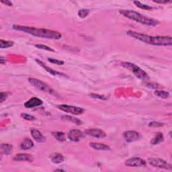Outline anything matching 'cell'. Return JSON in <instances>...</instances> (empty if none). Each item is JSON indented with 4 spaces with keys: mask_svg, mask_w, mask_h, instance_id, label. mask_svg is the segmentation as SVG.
Wrapping results in <instances>:
<instances>
[{
    "mask_svg": "<svg viewBox=\"0 0 172 172\" xmlns=\"http://www.w3.org/2000/svg\"><path fill=\"white\" fill-rule=\"evenodd\" d=\"M121 65L125 68L130 70L137 78L143 79V80H146V79H149L147 73L136 65L129 62H122L121 63Z\"/></svg>",
    "mask_w": 172,
    "mask_h": 172,
    "instance_id": "277c9868",
    "label": "cell"
},
{
    "mask_svg": "<svg viewBox=\"0 0 172 172\" xmlns=\"http://www.w3.org/2000/svg\"><path fill=\"white\" fill-rule=\"evenodd\" d=\"M14 44V43L13 41L4 40L3 39L0 40V48H1V49H7V48L13 46Z\"/></svg>",
    "mask_w": 172,
    "mask_h": 172,
    "instance_id": "44dd1931",
    "label": "cell"
},
{
    "mask_svg": "<svg viewBox=\"0 0 172 172\" xmlns=\"http://www.w3.org/2000/svg\"><path fill=\"white\" fill-rule=\"evenodd\" d=\"M120 13L125 17L130 19V20L138 22V23L146 25V26H155L159 24V21L154 20L153 18L146 17L141 14L139 13V12L133 10L122 9V10H120Z\"/></svg>",
    "mask_w": 172,
    "mask_h": 172,
    "instance_id": "3957f363",
    "label": "cell"
},
{
    "mask_svg": "<svg viewBox=\"0 0 172 172\" xmlns=\"http://www.w3.org/2000/svg\"><path fill=\"white\" fill-rule=\"evenodd\" d=\"M34 146V143L30 139H24V141L21 143L20 148L23 150H28Z\"/></svg>",
    "mask_w": 172,
    "mask_h": 172,
    "instance_id": "e0dca14e",
    "label": "cell"
},
{
    "mask_svg": "<svg viewBox=\"0 0 172 172\" xmlns=\"http://www.w3.org/2000/svg\"><path fill=\"white\" fill-rule=\"evenodd\" d=\"M58 108L59 110L63 111V112L74 114V115H79V114H81L84 112V110L81 108L69 106V105H67V104L59 105L58 106Z\"/></svg>",
    "mask_w": 172,
    "mask_h": 172,
    "instance_id": "52a82bcc",
    "label": "cell"
},
{
    "mask_svg": "<svg viewBox=\"0 0 172 172\" xmlns=\"http://www.w3.org/2000/svg\"><path fill=\"white\" fill-rule=\"evenodd\" d=\"M67 137L69 140L73 142H79L84 137V133L81 130L77 129H73L68 132Z\"/></svg>",
    "mask_w": 172,
    "mask_h": 172,
    "instance_id": "9c48e42d",
    "label": "cell"
},
{
    "mask_svg": "<svg viewBox=\"0 0 172 172\" xmlns=\"http://www.w3.org/2000/svg\"><path fill=\"white\" fill-rule=\"evenodd\" d=\"M2 3L4 4H5L8 6H12V3L9 1H4V2H2Z\"/></svg>",
    "mask_w": 172,
    "mask_h": 172,
    "instance_id": "d590c367",
    "label": "cell"
},
{
    "mask_svg": "<svg viewBox=\"0 0 172 172\" xmlns=\"http://www.w3.org/2000/svg\"><path fill=\"white\" fill-rule=\"evenodd\" d=\"M53 135L55 136V138L57 140V141H60V142H64L65 141V134L62 132H53Z\"/></svg>",
    "mask_w": 172,
    "mask_h": 172,
    "instance_id": "7402d4cb",
    "label": "cell"
},
{
    "mask_svg": "<svg viewBox=\"0 0 172 172\" xmlns=\"http://www.w3.org/2000/svg\"><path fill=\"white\" fill-rule=\"evenodd\" d=\"M90 145L91 147L95 149L97 151H109L110 150V148L109 146L106 145L101 144L99 143H90Z\"/></svg>",
    "mask_w": 172,
    "mask_h": 172,
    "instance_id": "2e32d148",
    "label": "cell"
},
{
    "mask_svg": "<svg viewBox=\"0 0 172 172\" xmlns=\"http://www.w3.org/2000/svg\"><path fill=\"white\" fill-rule=\"evenodd\" d=\"M28 82H29L32 85L34 86V88H37L38 90H39L40 91L44 92H47V93H49L50 94H53V95L55 93V91H54L49 85L46 84V83L39 80V79L35 78H29L28 79Z\"/></svg>",
    "mask_w": 172,
    "mask_h": 172,
    "instance_id": "5b68a950",
    "label": "cell"
},
{
    "mask_svg": "<svg viewBox=\"0 0 172 172\" xmlns=\"http://www.w3.org/2000/svg\"><path fill=\"white\" fill-rule=\"evenodd\" d=\"M154 94L157 95V97L163 98V99H166V98L170 97V94L167 91H162V90H156L154 92Z\"/></svg>",
    "mask_w": 172,
    "mask_h": 172,
    "instance_id": "603a6c76",
    "label": "cell"
},
{
    "mask_svg": "<svg viewBox=\"0 0 172 172\" xmlns=\"http://www.w3.org/2000/svg\"><path fill=\"white\" fill-rule=\"evenodd\" d=\"M146 85H147V87H149V88H156V89H157V88H160V86H157L158 85L157 84H154L153 85L152 84H150V83H149V84H146Z\"/></svg>",
    "mask_w": 172,
    "mask_h": 172,
    "instance_id": "d6a6232c",
    "label": "cell"
},
{
    "mask_svg": "<svg viewBox=\"0 0 172 172\" xmlns=\"http://www.w3.org/2000/svg\"><path fill=\"white\" fill-rule=\"evenodd\" d=\"M36 48L39 49H43V50H46L47 51H50V52H55V50H54L52 48H50L49 46H47L46 45H43V44H36L35 45Z\"/></svg>",
    "mask_w": 172,
    "mask_h": 172,
    "instance_id": "4316f807",
    "label": "cell"
},
{
    "mask_svg": "<svg viewBox=\"0 0 172 172\" xmlns=\"http://www.w3.org/2000/svg\"><path fill=\"white\" fill-rule=\"evenodd\" d=\"M13 150V146L9 144H2L1 145V151L3 154L9 155Z\"/></svg>",
    "mask_w": 172,
    "mask_h": 172,
    "instance_id": "ffe728a7",
    "label": "cell"
},
{
    "mask_svg": "<svg viewBox=\"0 0 172 172\" xmlns=\"http://www.w3.org/2000/svg\"><path fill=\"white\" fill-rule=\"evenodd\" d=\"M153 2L157 3V4H167V3L171 2V1H167V0H165V1H161V0H153Z\"/></svg>",
    "mask_w": 172,
    "mask_h": 172,
    "instance_id": "836d02e7",
    "label": "cell"
},
{
    "mask_svg": "<svg viewBox=\"0 0 172 172\" xmlns=\"http://www.w3.org/2000/svg\"><path fill=\"white\" fill-rule=\"evenodd\" d=\"M35 60H36L38 64H39L40 66L42 67L43 68H44L47 72H49L50 74H51L52 75H54V76H61V77H67V75L64 74V73H63L57 71H55V70H53V69L49 67L46 66L45 64H44V63H43L42 61H41V60H40L39 59H35Z\"/></svg>",
    "mask_w": 172,
    "mask_h": 172,
    "instance_id": "7c38bea8",
    "label": "cell"
},
{
    "mask_svg": "<svg viewBox=\"0 0 172 172\" xmlns=\"http://www.w3.org/2000/svg\"><path fill=\"white\" fill-rule=\"evenodd\" d=\"M90 14V10L88 9H81L78 12V15L81 18H85Z\"/></svg>",
    "mask_w": 172,
    "mask_h": 172,
    "instance_id": "484cf974",
    "label": "cell"
},
{
    "mask_svg": "<svg viewBox=\"0 0 172 172\" xmlns=\"http://www.w3.org/2000/svg\"><path fill=\"white\" fill-rule=\"evenodd\" d=\"M14 160L15 161H33V157L28 153H18L15 155L14 157Z\"/></svg>",
    "mask_w": 172,
    "mask_h": 172,
    "instance_id": "9a60e30c",
    "label": "cell"
},
{
    "mask_svg": "<svg viewBox=\"0 0 172 172\" xmlns=\"http://www.w3.org/2000/svg\"><path fill=\"white\" fill-rule=\"evenodd\" d=\"M134 4H135L136 5V7H138V8L143 9H145V10H149V9H153V8L151 7V6H149L148 5L143 4H142L141 2H138V1L134 2Z\"/></svg>",
    "mask_w": 172,
    "mask_h": 172,
    "instance_id": "d4e9b609",
    "label": "cell"
},
{
    "mask_svg": "<svg viewBox=\"0 0 172 172\" xmlns=\"http://www.w3.org/2000/svg\"><path fill=\"white\" fill-rule=\"evenodd\" d=\"M126 34L134 39L151 45L167 46H171L172 44L171 36H153L134 31H127Z\"/></svg>",
    "mask_w": 172,
    "mask_h": 172,
    "instance_id": "7a4b0ae2",
    "label": "cell"
},
{
    "mask_svg": "<svg viewBox=\"0 0 172 172\" xmlns=\"http://www.w3.org/2000/svg\"><path fill=\"white\" fill-rule=\"evenodd\" d=\"M163 141H164V136L163 135V134L161 132H157L155 134L154 137L152 139L151 141V144L153 145H158L160 144V143L163 142Z\"/></svg>",
    "mask_w": 172,
    "mask_h": 172,
    "instance_id": "ac0fdd59",
    "label": "cell"
},
{
    "mask_svg": "<svg viewBox=\"0 0 172 172\" xmlns=\"http://www.w3.org/2000/svg\"><path fill=\"white\" fill-rule=\"evenodd\" d=\"M55 171H64L65 170H56Z\"/></svg>",
    "mask_w": 172,
    "mask_h": 172,
    "instance_id": "8d00e7d4",
    "label": "cell"
},
{
    "mask_svg": "<svg viewBox=\"0 0 172 172\" xmlns=\"http://www.w3.org/2000/svg\"><path fill=\"white\" fill-rule=\"evenodd\" d=\"M48 60L51 63H54V64L57 65H63L64 64V61L63 60H60L58 59H52V58H48Z\"/></svg>",
    "mask_w": 172,
    "mask_h": 172,
    "instance_id": "83f0119b",
    "label": "cell"
},
{
    "mask_svg": "<svg viewBox=\"0 0 172 172\" xmlns=\"http://www.w3.org/2000/svg\"><path fill=\"white\" fill-rule=\"evenodd\" d=\"M21 116L25 120H30V121H33V120H36V118H35L34 116H32L30 115V114H28L26 113H23L21 114Z\"/></svg>",
    "mask_w": 172,
    "mask_h": 172,
    "instance_id": "f1b7e54d",
    "label": "cell"
},
{
    "mask_svg": "<svg viewBox=\"0 0 172 172\" xmlns=\"http://www.w3.org/2000/svg\"><path fill=\"white\" fill-rule=\"evenodd\" d=\"M43 104V101L38 98H32L30 100L24 103V106L27 108H33L36 106H41Z\"/></svg>",
    "mask_w": 172,
    "mask_h": 172,
    "instance_id": "5bb4252c",
    "label": "cell"
},
{
    "mask_svg": "<svg viewBox=\"0 0 172 172\" xmlns=\"http://www.w3.org/2000/svg\"><path fill=\"white\" fill-rule=\"evenodd\" d=\"M124 138L126 140V142L132 143L138 141L140 139V134L134 130H127L123 134Z\"/></svg>",
    "mask_w": 172,
    "mask_h": 172,
    "instance_id": "8fae6325",
    "label": "cell"
},
{
    "mask_svg": "<svg viewBox=\"0 0 172 172\" xmlns=\"http://www.w3.org/2000/svg\"><path fill=\"white\" fill-rule=\"evenodd\" d=\"M149 163L153 167L164 169V170H172V165L167 163L166 161L160 158H149L148 159Z\"/></svg>",
    "mask_w": 172,
    "mask_h": 172,
    "instance_id": "8992f818",
    "label": "cell"
},
{
    "mask_svg": "<svg viewBox=\"0 0 172 172\" xmlns=\"http://www.w3.org/2000/svg\"><path fill=\"white\" fill-rule=\"evenodd\" d=\"M8 97V93L5 92H1L0 94V100H1V102H4V101L6 100V98Z\"/></svg>",
    "mask_w": 172,
    "mask_h": 172,
    "instance_id": "f546056e",
    "label": "cell"
},
{
    "mask_svg": "<svg viewBox=\"0 0 172 172\" xmlns=\"http://www.w3.org/2000/svg\"><path fill=\"white\" fill-rule=\"evenodd\" d=\"M125 165L129 167H145L146 165V162L141 158L139 157H132L130 158L125 161Z\"/></svg>",
    "mask_w": 172,
    "mask_h": 172,
    "instance_id": "ba28073f",
    "label": "cell"
},
{
    "mask_svg": "<svg viewBox=\"0 0 172 172\" xmlns=\"http://www.w3.org/2000/svg\"><path fill=\"white\" fill-rule=\"evenodd\" d=\"M90 95L92 98H98V99H100V100H106V99H107V98L104 96V95H98V94H90Z\"/></svg>",
    "mask_w": 172,
    "mask_h": 172,
    "instance_id": "4dcf8cb0",
    "label": "cell"
},
{
    "mask_svg": "<svg viewBox=\"0 0 172 172\" xmlns=\"http://www.w3.org/2000/svg\"><path fill=\"white\" fill-rule=\"evenodd\" d=\"M62 118H63V119L67 120L70 121V122H72L73 123H75L77 125H81V121L77 119H75V118H74V117H72V116H62Z\"/></svg>",
    "mask_w": 172,
    "mask_h": 172,
    "instance_id": "cb8c5ba5",
    "label": "cell"
},
{
    "mask_svg": "<svg viewBox=\"0 0 172 172\" xmlns=\"http://www.w3.org/2000/svg\"><path fill=\"white\" fill-rule=\"evenodd\" d=\"M50 159H51V161L53 163H56V164L61 163L65 160V158L64 157H63V155L62 154L59 153H56L52 155L51 158Z\"/></svg>",
    "mask_w": 172,
    "mask_h": 172,
    "instance_id": "d6986e66",
    "label": "cell"
},
{
    "mask_svg": "<svg viewBox=\"0 0 172 172\" xmlns=\"http://www.w3.org/2000/svg\"><path fill=\"white\" fill-rule=\"evenodd\" d=\"M149 126H163V124L159 123V122H150L149 125Z\"/></svg>",
    "mask_w": 172,
    "mask_h": 172,
    "instance_id": "1f68e13d",
    "label": "cell"
},
{
    "mask_svg": "<svg viewBox=\"0 0 172 172\" xmlns=\"http://www.w3.org/2000/svg\"><path fill=\"white\" fill-rule=\"evenodd\" d=\"M5 62H6V60H5V57H4L3 56H2L1 57H0V63H1L2 65L5 64Z\"/></svg>",
    "mask_w": 172,
    "mask_h": 172,
    "instance_id": "e575fe53",
    "label": "cell"
},
{
    "mask_svg": "<svg viewBox=\"0 0 172 172\" xmlns=\"http://www.w3.org/2000/svg\"><path fill=\"white\" fill-rule=\"evenodd\" d=\"M85 133L88 136H93L95 138L98 139H104L106 136V134L102 130L99 129H90L86 130Z\"/></svg>",
    "mask_w": 172,
    "mask_h": 172,
    "instance_id": "30bf717a",
    "label": "cell"
},
{
    "mask_svg": "<svg viewBox=\"0 0 172 172\" xmlns=\"http://www.w3.org/2000/svg\"><path fill=\"white\" fill-rule=\"evenodd\" d=\"M12 28L14 30L24 32L25 33L33 35L34 36L43 38V39L59 40L62 36L61 34L59 32L49 29H44V28H36L30 26H19V25H14Z\"/></svg>",
    "mask_w": 172,
    "mask_h": 172,
    "instance_id": "6da1fadb",
    "label": "cell"
},
{
    "mask_svg": "<svg viewBox=\"0 0 172 172\" xmlns=\"http://www.w3.org/2000/svg\"><path fill=\"white\" fill-rule=\"evenodd\" d=\"M30 133L33 138L38 143H44L46 141V138L43 133L39 130L35 129H30Z\"/></svg>",
    "mask_w": 172,
    "mask_h": 172,
    "instance_id": "4fadbf2b",
    "label": "cell"
}]
</instances>
